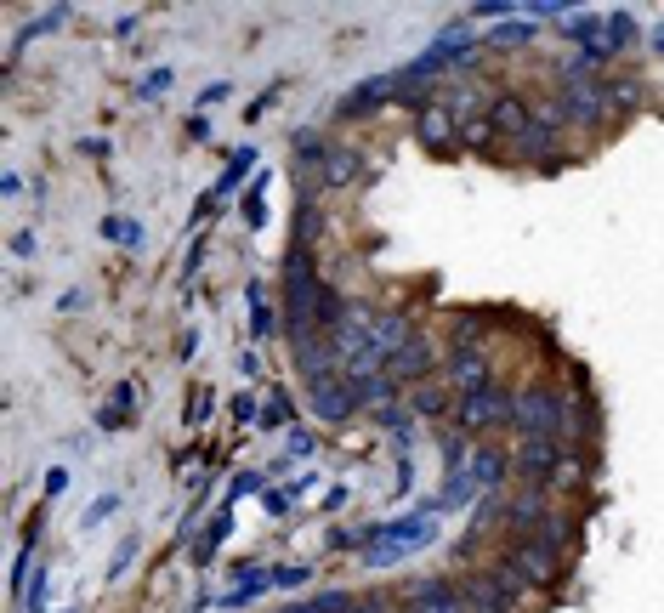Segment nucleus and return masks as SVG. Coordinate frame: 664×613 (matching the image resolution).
I'll return each mask as SVG.
<instances>
[{"mask_svg": "<svg viewBox=\"0 0 664 613\" xmlns=\"http://www.w3.org/2000/svg\"><path fill=\"white\" fill-rule=\"evenodd\" d=\"M358 545H364V562H369V568H392V562H403L409 551L432 545V511L420 506V511H409V517H392V523L364 528V534H358Z\"/></svg>", "mask_w": 664, "mask_h": 613, "instance_id": "nucleus-1", "label": "nucleus"}, {"mask_svg": "<svg viewBox=\"0 0 664 613\" xmlns=\"http://www.w3.org/2000/svg\"><path fill=\"white\" fill-rule=\"evenodd\" d=\"M562 415H568V398L540 381L511 392V432L523 438H562Z\"/></svg>", "mask_w": 664, "mask_h": 613, "instance_id": "nucleus-2", "label": "nucleus"}, {"mask_svg": "<svg viewBox=\"0 0 664 613\" xmlns=\"http://www.w3.org/2000/svg\"><path fill=\"white\" fill-rule=\"evenodd\" d=\"M455 426L466 438H489L500 426H511V392L506 386H489V392H472V398L455 403Z\"/></svg>", "mask_w": 664, "mask_h": 613, "instance_id": "nucleus-3", "label": "nucleus"}, {"mask_svg": "<svg viewBox=\"0 0 664 613\" xmlns=\"http://www.w3.org/2000/svg\"><path fill=\"white\" fill-rule=\"evenodd\" d=\"M500 562H506L511 574H523L528 585H534V591L557 585V574H562V551H557V545H545L540 534H528V540H511Z\"/></svg>", "mask_w": 664, "mask_h": 613, "instance_id": "nucleus-4", "label": "nucleus"}, {"mask_svg": "<svg viewBox=\"0 0 664 613\" xmlns=\"http://www.w3.org/2000/svg\"><path fill=\"white\" fill-rule=\"evenodd\" d=\"M557 108L568 125H602L613 103H608V86H602V80H562Z\"/></svg>", "mask_w": 664, "mask_h": 613, "instance_id": "nucleus-5", "label": "nucleus"}, {"mask_svg": "<svg viewBox=\"0 0 664 613\" xmlns=\"http://www.w3.org/2000/svg\"><path fill=\"white\" fill-rule=\"evenodd\" d=\"M557 460H562L557 438H523L517 455H511V477H523V489H551Z\"/></svg>", "mask_w": 664, "mask_h": 613, "instance_id": "nucleus-6", "label": "nucleus"}, {"mask_svg": "<svg viewBox=\"0 0 664 613\" xmlns=\"http://www.w3.org/2000/svg\"><path fill=\"white\" fill-rule=\"evenodd\" d=\"M489 125H494V137L523 142L528 131H534V103H528V97H517V91H500V97L489 103Z\"/></svg>", "mask_w": 664, "mask_h": 613, "instance_id": "nucleus-7", "label": "nucleus"}, {"mask_svg": "<svg viewBox=\"0 0 664 613\" xmlns=\"http://www.w3.org/2000/svg\"><path fill=\"white\" fill-rule=\"evenodd\" d=\"M432 364H437L432 341H426V335H415L403 352H392V358H386V375H392L398 386H420V381H432Z\"/></svg>", "mask_w": 664, "mask_h": 613, "instance_id": "nucleus-8", "label": "nucleus"}, {"mask_svg": "<svg viewBox=\"0 0 664 613\" xmlns=\"http://www.w3.org/2000/svg\"><path fill=\"white\" fill-rule=\"evenodd\" d=\"M403 602H409V613H466V596L449 579H415Z\"/></svg>", "mask_w": 664, "mask_h": 613, "instance_id": "nucleus-9", "label": "nucleus"}, {"mask_svg": "<svg viewBox=\"0 0 664 613\" xmlns=\"http://www.w3.org/2000/svg\"><path fill=\"white\" fill-rule=\"evenodd\" d=\"M443 381L455 386V398H472V392H489L494 386V369H489L483 352H455L449 369H443Z\"/></svg>", "mask_w": 664, "mask_h": 613, "instance_id": "nucleus-10", "label": "nucleus"}, {"mask_svg": "<svg viewBox=\"0 0 664 613\" xmlns=\"http://www.w3.org/2000/svg\"><path fill=\"white\" fill-rule=\"evenodd\" d=\"M392 91H403L398 74H375V80H364V86H352L347 97L335 103V114H341V120H352V114H375V108H381Z\"/></svg>", "mask_w": 664, "mask_h": 613, "instance_id": "nucleus-11", "label": "nucleus"}, {"mask_svg": "<svg viewBox=\"0 0 664 613\" xmlns=\"http://www.w3.org/2000/svg\"><path fill=\"white\" fill-rule=\"evenodd\" d=\"M545 517H551V506H545V489H523V494H517V500L506 506L511 540H528V534H540Z\"/></svg>", "mask_w": 664, "mask_h": 613, "instance_id": "nucleus-12", "label": "nucleus"}, {"mask_svg": "<svg viewBox=\"0 0 664 613\" xmlns=\"http://www.w3.org/2000/svg\"><path fill=\"white\" fill-rule=\"evenodd\" d=\"M415 137L426 142V148H455V142H460V120H455V114H449L443 103H420Z\"/></svg>", "mask_w": 664, "mask_h": 613, "instance_id": "nucleus-13", "label": "nucleus"}, {"mask_svg": "<svg viewBox=\"0 0 664 613\" xmlns=\"http://www.w3.org/2000/svg\"><path fill=\"white\" fill-rule=\"evenodd\" d=\"M460 596H466V613H511V608H517V602L500 591V579H494L489 568L466 579V585H460Z\"/></svg>", "mask_w": 664, "mask_h": 613, "instance_id": "nucleus-14", "label": "nucleus"}, {"mask_svg": "<svg viewBox=\"0 0 664 613\" xmlns=\"http://www.w3.org/2000/svg\"><path fill=\"white\" fill-rule=\"evenodd\" d=\"M506 477H511V455L506 449H494V443H483V449L472 455V483L483 494H500L506 489Z\"/></svg>", "mask_w": 664, "mask_h": 613, "instance_id": "nucleus-15", "label": "nucleus"}, {"mask_svg": "<svg viewBox=\"0 0 664 613\" xmlns=\"http://www.w3.org/2000/svg\"><path fill=\"white\" fill-rule=\"evenodd\" d=\"M347 392H352L358 409H386L392 392H398V381H392L386 369H369V375H347Z\"/></svg>", "mask_w": 664, "mask_h": 613, "instance_id": "nucleus-16", "label": "nucleus"}, {"mask_svg": "<svg viewBox=\"0 0 664 613\" xmlns=\"http://www.w3.org/2000/svg\"><path fill=\"white\" fill-rule=\"evenodd\" d=\"M449 398H455V386L443 381H420V386H409V415H420V421H432V415H449Z\"/></svg>", "mask_w": 664, "mask_h": 613, "instance_id": "nucleus-17", "label": "nucleus"}, {"mask_svg": "<svg viewBox=\"0 0 664 613\" xmlns=\"http://www.w3.org/2000/svg\"><path fill=\"white\" fill-rule=\"evenodd\" d=\"M307 398H313V415H318V421H347L352 409H358V403H352V392H347V375H341V381H330V386H313Z\"/></svg>", "mask_w": 664, "mask_h": 613, "instance_id": "nucleus-18", "label": "nucleus"}, {"mask_svg": "<svg viewBox=\"0 0 664 613\" xmlns=\"http://www.w3.org/2000/svg\"><path fill=\"white\" fill-rule=\"evenodd\" d=\"M415 324L403 313H375V347H381V358H392V352H403L409 341H415Z\"/></svg>", "mask_w": 664, "mask_h": 613, "instance_id": "nucleus-19", "label": "nucleus"}, {"mask_svg": "<svg viewBox=\"0 0 664 613\" xmlns=\"http://www.w3.org/2000/svg\"><path fill=\"white\" fill-rule=\"evenodd\" d=\"M245 307H250V341H273L279 335V313L267 307L262 284H245Z\"/></svg>", "mask_w": 664, "mask_h": 613, "instance_id": "nucleus-20", "label": "nucleus"}, {"mask_svg": "<svg viewBox=\"0 0 664 613\" xmlns=\"http://www.w3.org/2000/svg\"><path fill=\"white\" fill-rule=\"evenodd\" d=\"M472 494H483V489L472 483V466H466V472H443V494H437L426 511H432V517H437V511H455V506H466Z\"/></svg>", "mask_w": 664, "mask_h": 613, "instance_id": "nucleus-21", "label": "nucleus"}, {"mask_svg": "<svg viewBox=\"0 0 664 613\" xmlns=\"http://www.w3.org/2000/svg\"><path fill=\"white\" fill-rule=\"evenodd\" d=\"M489 528H506V500H500V494H477V511H472V528H466V545H477Z\"/></svg>", "mask_w": 664, "mask_h": 613, "instance_id": "nucleus-22", "label": "nucleus"}, {"mask_svg": "<svg viewBox=\"0 0 664 613\" xmlns=\"http://www.w3.org/2000/svg\"><path fill=\"white\" fill-rule=\"evenodd\" d=\"M228 534H233V506H222V511H216V517H210L205 540L193 545V562H199V568H210V562H216V551H222V540H228Z\"/></svg>", "mask_w": 664, "mask_h": 613, "instance_id": "nucleus-23", "label": "nucleus"}, {"mask_svg": "<svg viewBox=\"0 0 664 613\" xmlns=\"http://www.w3.org/2000/svg\"><path fill=\"white\" fill-rule=\"evenodd\" d=\"M250 171H256V148H250V142H245V148H233L228 171L216 176V188H210V193H216V199H222V193H233V188H239V182H245Z\"/></svg>", "mask_w": 664, "mask_h": 613, "instance_id": "nucleus-24", "label": "nucleus"}, {"mask_svg": "<svg viewBox=\"0 0 664 613\" xmlns=\"http://www.w3.org/2000/svg\"><path fill=\"white\" fill-rule=\"evenodd\" d=\"M630 40H636V18H630V12H602V46L619 57Z\"/></svg>", "mask_w": 664, "mask_h": 613, "instance_id": "nucleus-25", "label": "nucleus"}, {"mask_svg": "<svg viewBox=\"0 0 664 613\" xmlns=\"http://www.w3.org/2000/svg\"><path fill=\"white\" fill-rule=\"evenodd\" d=\"M352 176H358V148H330V159H324V188H347Z\"/></svg>", "mask_w": 664, "mask_h": 613, "instance_id": "nucleus-26", "label": "nucleus"}, {"mask_svg": "<svg viewBox=\"0 0 664 613\" xmlns=\"http://www.w3.org/2000/svg\"><path fill=\"white\" fill-rule=\"evenodd\" d=\"M256 426H296V403H290V392H284V386H267L262 421H256Z\"/></svg>", "mask_w": 664, "mask_h": 613, "instance_id": "nucleus-27", "label": "nucleus"}, {"mask_svg": "<svg viewBox=\"0 0 664 613\" xmlns=\"http://www.w3.org/2000/svg\"><path fill=\"white\" fill-rule=\"evenodd\" d=\"M375 421H381V432H392V438H403V443H409V432H415V415H409V409H398V403L375 409Z\"/></svg>", "mask_w": 664, "mask_h": 613, "instance_id": "nucleus-28", "label": "nucleus"}, {"mask_svg": "<svg viewBox=\"0 0 664 613\" xmlns=\"http://www.w3.org/2000/svg\"><path fill=\"white\" fill-rule=\"evenodd\" d=\"M103 233L114 239V245H125V250H142V222H125V216H103Z\"/></svg>", "mask_w": 664, "mask_h": 613, "instance_id": "nucleus-29", "label": "nucleus"}, {"mask_svg": "<svg viewBox=\"0 0 664 613\" xmlns=\"http://www.w3.org/2000/svg\"><path fill=\"white\" fill-rule=\"evenodd\" d=\"M267 182H273V171H262L256 182H250V193H245V222H250V228H262V222H267V205H262Z\"/></svg>", "mask_w": 664, "mask_h": 613, "instance_id": "nucleus-30", "label": "nucleus"}, {"mask_svg": "<svg viewBox=\"0 0 664 613\" xmlns=\"http://www.w3.org/2000/svg\"><path fill=\"white\" fill-rule=\"evenodd\" d=\"M472 460H466V432H443V472H466Z\"/></svg>", "mask_w": 664, "mask_h": 613, "instance_id": "nucleus-31", "label": "nucleus"}, {"mask_svg": "<svg viewBox=\"0 0 664 613\" xmlns=\"http://www.w3.org/2000/svg\"><path fill=\"white\" fill-rule=\"evenodd\" d=\"M534 40V23H494L489 29V46H528Z\"/></svg>", "mask_w": 664, "mask_h": 613, "instance_id": "nucleus-32", "label": "nucleus"}, {"mask_svg": "<svg viewBox=\"0 0 664 613\" xmlns=\"http://www.w3.org/2000/svg\"><path fill=\"white\" fill-rule=\"evenodd\" d=\"M568 35L596 46V40H602V12H574V18H568Z\"/></svg>", "mask_w": 664, "mask_h": 613, "instance_id": "nucleus-33", "label": "nucleus"}, {"mask_svg": "<svg viewBox=\"0 0 664 613\" xmlns=\"http://www.w3.org/2000/svg\"><path fill=\"white\" fill-rule=\"evenodd\" d=\"M585 483V460L579 455H562L557 460V477H551V489H579Z\"/></svg>", "mask_w": 664, "mask_h": 613, "instance_id": "nucleus-34", "label": "nucleus"}, {"mask_svg": "<svg viewBox=\"0 0 664 613\" xmlns=\"http://www.w3.org/2000/svg\"><path fill=\"white\" fill-rule=\"evenodd\" d=\"M330 148H335V142H324L318 131H296V154L301 159H318V165H324V159H330Z\"/></svg>", "mask_w": 664, "mask_h": 613, "instance_id": "nucleus-35", "label": "nucleus"}, {"mask_svg": "<svg viewBox=\"0 0 664 613\" xmlns=\"http://www.w3.org/2000/svg\"><path fill=\"white\" fill-rule=\"evenodd\" d=\"M568 534H574V523H568L562 511H551V517H545V528H540V540H545V545H557V551L568 545Z\"/></svg>", "mask_w": 664, "mask_h": 613, "instance_id": "nucleus-36", "label": "nucleus"}, {"mask_svg": "<svg viewBox=\"0 0 664 613\" xmlns=\"http://www.w3.org/2000/svg\"><path fill=\"white\" fill-rule=\"evenodd\" d=\"M108 403H114L120 415H137V409H142V386H137V381H120V386H114V398H108Z\"/></svg>", "mask_w": 664, "mask_h": 613, "instance_id": "nucleus-37", "label": "nucleus"}, {"mask_svg": "<svg viewBox=\"0 0 664 613\" xmlns=\"http://www.w3.org/2000/svg\"><path fill=\"white\" fill-rule=\"evenodd\" d=\"M188 426H205L210 421V386H193L188 392V415H182Z\"/></svg>", "mask_w": 664, "mask_h": 613, "instance_id": "nucleus-38", "label": "nucleus"}, {"mask_svg": "<svg viewBox=\"0 0 664 613\" xmlns=\"http://www.w3.org/2000/svg\"><path fill=\"white\" fill-rule=\"evenodd\" d=\"M46 585H52V574H46V562H40V574L29 579V591H23V602H29V613H46Z\"/></svg>", "mask_w": 664, "mask_h": 613, "instance_id": "nucleus-39", "label": "nucleus"}, {"mask_svg": "<svg viewBox=\"0 0 664 613\" xmlns=\"http://www.w3.org/2000/svg\"><path fill=\"white\" fill-rule=\"evenodd\" d=\"M608 103H613V108H636V103H642L636 80H613V86H608Z\"/></svg>", "mask_w": 664, "mask_h": 613, "instance_id": "nucleus-40", "label": "nucleus"}, {"mask_svg": "<svg viewBox=\"0 0 664 613\" xmlns=\"http://www.w3.org/2000/svg\"><path fill=\"white\" fill-rule=\"evenodd\" d=\"M131 562H137V534H131V540H120V551H114V562H108V579H120Z\"/></svg>", "mask_w": 664, "mask_h": 613, "instance_id": "nucleus-41", "label": "nucleus"}, {"mask_svg": "<svg viewBox=\"0 0 664 613\" xmlns=\"http://www.w3.org/2000/svg\"><path fill=\"white\" fill-rule=\"evenodd\" d=\"M114 506H120V500H114V494H103V500H97V506H91L86 517H80V528H103L108 517H114Z\"/></svg>", "mask_w": 664, "mask_h": 613, "instance_id": "nucleus-42", "label": "nucleus"}, {"mask_svg": "<svg viewBox=\"0 0 664 613\" xmlns=\"http://www.w3.org/2000/svg\"><path fill=\"white\" fill-rule=\"evenodd\" d=\"M228 409H233V421H262V403L250 398V392H239V398H233Z\"/></svg>", "mask_w": 664, "mask_h": 613, "instance_id": "nucleus-43", "label": "nucleus"}, {"mask_svg": "<svg viewBox=\"0 0 664 613\" xmlns=\"http://www.w3.org/2000/svg\"><path fill=\"white\" fill-rule=\"evenodd\" d=\"M262 511H267V517H290V494H279V489H262Z\"/></svg>", "mask_w": 664, "mask_h": 613, "instance_id": "nucleus-44", "label": "nucleus"}, {"mask_svg": "<svg viewBox=\"0 0 664 613\" xmlns=\"http://www.w3.org/2000/svg\"><path fill=\"white\" fill-rule=\"evenodd\" d=\"M307 574H313L307 562H301V568H273V585H307Z\"/></svg>", "mask_w": 664, "mask_h": 613, "instance_id": "nucleus-45", "label": "nucleus"}, {"mask_svg": "<svg viewBox=\"0 0 664 613\" xmlns=\"http://www.w3.org/2000/svg\"><path fill=\"white\" fill-rule=\"evenodd\" d=\"M460 137H466V142H477V148H483V142H494V125H489V114H483L477 125H466Z\"/></svg>", "mask_w": 664, "mask_h": 613, "instance_id": "nucleus-46", "label": "nucleus"}, {"mask_svg": "<svg viewBox=\"0 0 664 613\" xmlns=\"http://www.w3.org/2000/svg\"><path fill=\"white\" fill-rule=\"evenodd\" d=\"M256 489H267L262 472H239V477H233V494H256Z\"/></svg>", "mask_w": 664, "mask_h": 613, "instance_id": "nucleus-47", "label": "nucleus"}, {"mask_svg": "<svg viewBox=\"0 0 664 613\" xmlns=\"http://www.w3.org/2000/svg\"><path fill=\"white\" fill-rule=\"evenodd\" d=\"M313 432H301V426H296V432H290V455H313Z\"/></svg>", "mask_w": 664, "mask_h": 613, "instance_id": "nucleus-48", "label": "nucleus"}, {"mask_svg": "<svg viewBox=\"0 0 664 613\" xmlns=\"http://www.w3.org/2000/svg\"><path fill=\"white\" fill-rule=\"evenodd\" d=\"M165 86H171V74H165V69L148 74V80H142V97H154V91H165Z\"/></svg>", "mask_w": 664, "mask_h": 613, "instance_id": "nucleus-49", "label": "nucleus"}, {"mask_svg": "<svg viewBox=\"0 0 664 613\" xmlns=\"http://www.w3.org/2000/svg\"><path fill=\"white\" fill-rule=\"evenodd\" d=\"M0 193H6V199H18V193H23V176L6 171V176H0Z\"/></svg>", "mask_w": 664, "mask_h": 613, "instance_id": "nucleus-50", "label": "nucleus"}, {"mask_svg": "<svg viewBox=\"0 0 664 613\" xmlns=\"http://www.w3.org/2000/svg\"><path fill=\"white\" fill-rule=\"evenodd\" d=\"M358 613H392V596H369V602H358Z\"/></svg>", "mask_w": 664, "mask_h": 613, "instance_id": "nucleus-51", "label": "nucleus"}, {"mask_svg": "<svg viewBox=\"0 0 664 613\" xmlns=\"http://www.w3.org/2000/svg\"><path fill=\"white\" fill-rule=\"evenodd\" d=\"M63 307H69V313H80V307H91V290H69V296H63Z\"/></svg>", "mask_w": 664, "mask_h": 613, "instance_id": "nucleus-52", "label": "nucleus"}, {"mask_svg": "<svg viewBox=\"0 0 664 613\" xmlns=\"http://www.w3.org/2000/svg\"><path fill=\"white\" fill-rule=\"evenodd\" d=\"M239 375H256V381H262V358H256V352H245V358H239Z\"/></svg>", "mask_w": 664, "mask_h": 613, "instance_id": "nucleus-53", "label": "nucleus"}, {"mask_svg": "<svg viewBox=\"0 0 664 613\" xmlns=\"http://www.w3.org/2000/svg\"><path fill=\"white\" fill-rule=\"evenodd\" d=\"M199 103H205V108L210 103H228V80H222V86H205V97H199Z\"/></svg>", "mask_w": 664, "mask_h": 613, "instance_id": "nucleus-54", "label": "nucleus"}, {"mask_svg": "<svg viewBox=\"0 0 664 613\" xmlns=\"http://www.w3.org/2000/svg\"><path fill=\"white\" fill-rule=\"evenodd\" d=\"M80 148H86L91 159H108V142H103V137H86V142H80Z\"/></svg>", "mask_w": 664, "mask_h": 613, "instance_id": "nucleus-55", "label": "nucleus"}, {"mask_svg": "<svg viewBox=\"0 0 664 613\" xmlns=\"http://www.w3.org/2000/svg\"><path fill=\"white\" fill-rule=\"evenodd\" d=\"M653 52H664V23H659V29H653Z\"/></svg>", "mask_w": 664, "mask_h": 613, "instance_id": "nucleus-56", "label": "nucleus"}, {"mask_svg": "<svg viewBox=\"0 0 664 613\" xmlns=\"http://www.w3.org/2000/svg\"><path fill=\"white\" fill-rule=\"evenodd\" d=\"M74 613H86V608H74Z\"/></svg>", "mask_w": 664, "mask_h": 613, "instance_id": "nucleus-57", "label": "nucleus"}]
</instances>
